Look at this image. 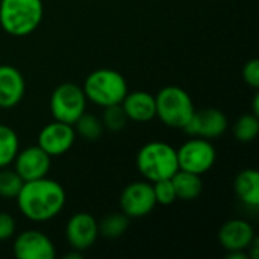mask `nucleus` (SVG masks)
<instances>
[{"label":"nucleus","mask_w":259,"mask_h":259,"mask_svg":"<svg viewBox=\"0 0 259 259\" xmlns=\"http://www.w3.org/2000/svg\"><path fill=\"white\" fill-rule=\"evenodd\" d=\"M15 234V220L8 212H0V241L12 238Z\"/></svg>","instance_id":"obj_27"},{"label":"nucleus","mask_w":259,"mask_h":259,"mask_svg":"<svg viewBox=\"0 0 259 259\" xmlns=\"http://www.w3.org/2000/svg\"><path fill=\"white\" fill-rule=\"evenodd\" d=\"M87 100L106 108L111 105H120L127 94V82L115 70L100 68L88 74L82 87Z\"/></svg>","instance_id":"obj_4"},{"label":"nucleus","mask_w":259,"mask_h":259,"mask_svg":"<svg viewBox=\"0 0 259 259\" xmlns=\"http://www.w3.org/2000/svg\"><path fill=\"white\" fill-rule=\"evenodd\" d=\"M14 255L18 259H53L56 250L53 241L44 232L29 229L17 235Z\"/></svg>","instance_id":"obj_12"},{"label":"nucleus","mask_w":259,"mask_h":259,"mask_svg":"<svg viewBox=\"0 0 259 259\" xmlns=\"http://www.w3.org/2000/svg\"><path fill=\"white\" fill-rule=\"evenodd\" d=\"M255 240V231L246 220L234 219L226 222L219 231V243L228 252L247 250Z\"/></svg>","instance_id":"obj_14"},{"label":"nucleus","mask_w":259,"mask_h":259,"mask_svg":"<svg viewBox=\"0 0 259 259\" xmlns=\"http://www.w3.org/2000/svg\"><path fill=\"white\" fill-rule=\"evenodd\" d=\"M259 134V120L255 114H244L234 126V135L241 143L253 141Z\"/></svg>","instance_id":"obj_22"},{"label":"nucleus","mask_w":259,"mask_h":259,"mask_svg":"<svg viewBox=\"0 0 259 259\" xmlns=\"http://www.w3.org/2000/svg\"><path fill=\"white\" fill-rule=\"evenodd\" d=\"M243 79L247 85H250L252 88H258L259 87V61L258 59H252L249 62H246V65L243 67Z\"/></svg>","instance_id":"obj_26"},{"label":"nucleus","mask_w":259,"mask_h":259,"mask_svg":"<svg viewBox=\"0 0 259 259\" xmlns=\"http://www.w3.org/2000/svg\"><path fill=\"white\" fill-rule=\"evenodd\" d=\"M52 156L47 155L38 144L26 147L23 150H18L15 159H14V170L20 175V178L24 182L35 181L46 178L50 171V162Z\"/></svg>","instance_id":"obj_11"},{"label":"nucleus","mask_w":259,"mask_h":259,"mask_svg":"<svg viewBox=\"0 0 259 259\" xmlns=\"http://www.w3.org/2000/svg\"><path fill=\"white\" fill-rule=\"evenodd\" d=\"M26 91L23 74L12 65H0V108L11 109L17 106Z\"/></svg>","instance_id":"obj_15"},{"label":"nucleus","mask_w":259,"mask_h":259,"mask_svg":"<svg viewBox=\"0 0 259 259\" xmlns=\"http://www.w3.org/2000/svg\"><path fill=\"white\" fill-rule=\"evenodd\" d=\"M176 155L179 170H185L196 175H203L209 171L217 159L215 147L211 144V140L199 137L184 143L176 150Z\"/></svg>","instance_id":"obj_7"},{"label":"nucleus","mask_w":259,"mask_h":259,"mask_svg":"<svg viewBox=\"0 0 259 259\" xmlns=\"http://www.w3.org/2000/svg\"><path fill=\"white\" fill-rule=\"evenodd\" d=\"M238 199L249 208L259 206V173L255 168H246L240 171L234 182Z\"/></svg>","instance_id":"obj_17"},{"label":"nucleus","mask_w":259,"mask_h":259,"mask_svg":"<svg viewBox=\"0 0 259 259\" xmlns=\"http://www.w3.org/2000/svg\"><path fill=\"white\" fill-rule=\"evenodd\" d=\"M74 140L76 131L73 124L55 120L41 129L38 135V146L50 156H61L73 147Z\"/></svg>","instance_id":"obj_10"},{"label":"nucleus","mask_w":259,"mask_h":259,"mask_svg":"<svg viewBox=\"0 0 259 259\" xmlns=\"http://www.w3.org/2000/svg\"><path fill=\"white\" fill-rule=\"evenodd\" d=\"M99 225V235L108 238V240H115L120 238L129 228V217L124 215L123 212H115L109 214L102 219V222H97Z\"/></svg>","instance_id":"obj_20"},{"label":"nucleus","mask_w":259,"mask_h":259,"mask_svg":"<svg viewBox=\"0 0 259 259\" xmlns=\"http://www.w3.org/2000/svg\"><path fill=\"white\" fill-rule=\"evenodd\" d=\"M65 237L71 249L79 252L90 249L99 237L97 220L87 212L71 215L65 226Z\"/></svg>","instance_id":"obj_13"},{"label":"nucleus","mask_w":259,"mask_h":259,"mask_svg":"<svg viewBox=\"0 0 259 259\" xmlns=\"http://www.w3.org/2000/svg\"><path fill=\"white\" fill-rule=\"evenodd\" d=\"M87 96L82 87L65 82L58 85L50 97V112L55 120L74 124L87 109Z\"/></svg>","instance_id":"obj_6"},{"label":"nucleus","mask_w":259,"mask_h":259,"mask_svg":"<svg viewBox=\"0 0 259 259\" xmlns=\"http://www.w3.org/2000/svg\"><path fill=\"white\" fill-rule=\"evenodd\" d=\"M171 184L176 193V197L181 200H194L202 194L203 182L200 175L190 173L185 170H178L171 176Z\"/></svg>","instance_id":"obj_18"},{"label":"nucleus","mask_w":259,"mask_h":259,"mask_svg":"<svg viewBox=\"0 0 259 259\" xmlns=\"http://www.w3.org/2000/svg\"><path fill=\"white\" fill-rule=\"evenodd\" d=\"M228 129L226 115L215 108H206L202 111H194L184 131L191 137H199L205 140H214L222 137Z\"/></svg>","instance_id":"obj_9"},{"label":"nucleus","mask_w":259,"mask_h":259,"mask_svg":"<svg viewBox=\"0 0 259 259\" xmlns=\"http://www.w3.org/2000/svg\"><path fill=\"white\" fill-rule=\"evenodd\" d=\"M255 115H259V94H255L253 97V112Z\"/></svg>","instance_id":"obj_28"},{"label":"nucleus","mask_w":259,"mask_h":259,"mask_svg":"<svg viewBox=\"0 0 259 259\" xmlns=\"http://www.w3.org/2000/svg\"><path fill=\"white\" fill-rule=\"evenodd\" d=\"M74 131L83 138V140H88V141H96L100 138V135L103 134V124H102V120L97 118L96 115L93 114H87L83 112L77 120L76 123L73 124Z\"/></svg>","instance_id":"obj_21"},{"label":"nucleus","mask_w":259,"mask_h":259,"mask_svg":"<svg viewBox=\"0 0 259 259\" xmlns=\"http://www.w3.org/2000/svg\"><path fill=\"white\" fill-rule=\"evenodd\" d=\"M24 181L15 170L6 167L0 168V197L2 199H15L23 187Z\"/></svg>","instance_id":"obj_23"},{"label":"nucleus","mask_w":259,"mask_h":259,"mask_svg":"<svg viewBox=\"0 0 259 259\" xmlns=\"http://www.w3.org/2000/svg\"><path fill=\"white\" fill-rule=\"evenodd\" d=\"M156 206L152 182L135 181L124 187L120 196V208L129 219H140L153 211Z\"/></svg>","instance_id":"obj_8"},{"label":"nucleus","mask_w":259,"mask_h":259,"mask_svg":"<svg viewBox=\"0 0 259 259\" xmlns=\"http://www.w3.org/2000/svg\"><path fill=\"white\" fill-rule=\"evenodd\" d=\"M156 117L168 127L184 129L194 114V103L190 94L176 85L164 87L156 96Z\"/></svg>","instance_id":"obj_5"},{"label":"nucleus","mask_w":259,"mask_h":259,"mask_svg":"<svg viewBox=\"0 0 259 259\" xmlns=\"http://www.w3.org/2000/svg\"><path fill=\"white\" fill-rule=\"evenodd\" d=\"M15 199L20 212L27 220L42 223L61 214L65 206L67 194L59 182L46 176L24 182Z\"/></svg>","instance_id":"obj_1"},{"label":"nucleus","mask_w":259,"mask_h":259,"mask_svg":"<svg viewBox=\"0 0 259 259\" xmlns=\"http://www.w3.org/2000/svg\"><path fill=\"white\" fill-rule=\"evenodd\" d=\"M152 187H153L156 205H171L175 200H178L171 179H162V181L152 182Z\"/></svg>","instance_id":"obj_25"},{"label":"nucleus","mask_w":259,"mask_h":259,"mask_svg":"<svg viewBox=\"0 0 259 259\" xmlns=\"http://www.w3.org/2000/svg\"><path fill=\"white\" fill-rule=\"evenodd\" d=\"M103 117H102V124H103V129H108L111 132H120L124 129V126L127 124L129 118L121 106L120 105H111V106H106L103 108Z\"/></svg>","instance_id":"obj_24"},{"label":"nucleus","mask_w":259,"mask_h":259,"mask_svg":"<svg viewBox=\"0 0 259 259\" xmlns=\"http://www.w3.org/2000/svg\"><path fill=\"white\" fill-rule=\"evenodd\" d=\"M137 167L149 182L171 179L179 170L176 149L162 141H150L138 150Z\"/></svg>","instance_id":"obj_3"},{"label":"nucleus","mask_w":259,"mask_h":259,"mask_svg":"<svg viewBox=\"0 0 259 259\" xmlns=\"http://www.w3.org/2000/svg\"><path fill=\"white\" fill-rule=\"evenodd\" d=\"M18 150L20 141L17 132L6 124H0V168L11 165Z\"/></svg>","instance_id":"obj_19"},{"label":"nucleus","mask_w":259,"mask_h":259,"mask_svg":"<svg viewBox=\"0 0 259 259\" xmlns=\"http://www.w3.org/2000/svg\"><path fill=\"white\" fill-rule=\"evenodd\" d=\"M121 106L129 120L137 123H146L156 117V102L155 96L147 91H134L126 94Z\"/></svg>","instance_id":"obj_16"},{"label":"nucleus","mask_w":259,"mask_h":259,"mask_svg":"<svg viewBox=\"0 0 259 259\" xmlns=\"http://www.w3.org/2000/svg\"><path fill=\"white\" fill-rule=\"evenodd\" d=\"M44 15L42 0H0V26L12 36H27Z\"/></svg>","instance_id":"obj_2"}]
</instances>
